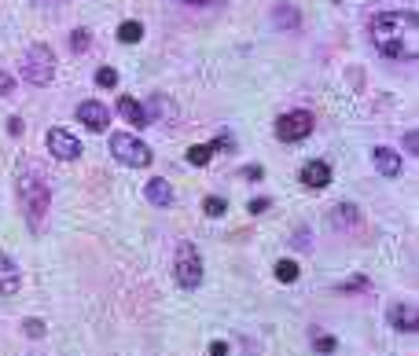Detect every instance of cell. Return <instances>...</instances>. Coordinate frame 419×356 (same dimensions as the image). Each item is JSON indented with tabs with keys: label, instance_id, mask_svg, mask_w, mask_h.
<instances>
[{
	"label": "cell",
	"instance_id": "obj_28",
	"mask_svg": "<svg viewBox=\"0 0 419 356\" xmlns=\"http://www.w3.org/2000/svg\"><path fill=\"white\" fill-rule=\"evenodd\" d=\"M221 147L228 151V147H232V136H217V140H213V144H210V151H221Z\"/></svg>",
	"mask_w": 419,
	"mask_h": 356
},
{
	"label": "cell",
	"instance_id": "obj_1",
	"mask_svg": "<svg viewBox=\"0 0 419 356\" xmlns=\"http://www.w3.org/2000/svg\"><path fill=\"white\" fill-rule=\"evenodd\" d=\"M372 45L379 56L394 63H416L419 59V23L412 12H379L368 23Z\"/></svg>",
	"mask_w": 419,
	"mask_h": 356
},
{
	"label": "cell",
	"instance_id": "obj_12",
	"mask_svg": "<svg viewBox=\"0 0 419 356\" xmlns=\"http://www.w3.org/2000/svg\"><path fill=\"white\" fill-rule=\"evenodd\" d=\"M327 180H331L327 162H309V166L302 169V184L305 188H327Z\"/></svg>",
	"mask_w": 419,
	"mask_h": 356
},
{
	"label": "cell",
	"instance_id": "obj_27",
	"mask_svg": "<svg viewBox=\"0 0 419 356\" xmlns=\"http://www.w3.org/2000/svg\"><path fill=\"white\" fill-rule=\"evenodd\" d=\"M316 353H335V338H327V334L316 338Z\"/></svg>",
	"mask_w": 419,
	"mask_h": 356
},
{
	"label": "cell",
	"instance_id": "obj_14",
	"mask_svg": "<svg viewBox=\"0 0 419 356\" xmlns=\"http://www.w3.org/2000/svg\"><path fill=\"white\" fill-rule=\"evenodd\" d=\"M19 290V268H15V261L12 257H4L0 254V294H15Z\"/></svg>",
	"mask_w": 419,
	"mask_h": 356
},
{
	"label": "cell",
	"instance_id": "obj_10",
	"mask_svg": "<svg viewBox=\"0 0 419 356\" xmlns=\"http://www.w3.org/2000/svg\"><path fill=\"white\" fill-rule=\"evenodd\" d=\"M390 323L397 331H405V334H412L419 327V316H416V305L412 301H397V305L390 309Z\"/></svg>",
	"mask_w": 419,
	"mask_h": 356
},
{
	"label": "cell",
	"instance_id": "obj_6",
	"mask_svg": "<svg viewBox=\"0 0 419 356\" xmlns=\"http://www.w3.org/2000/svg\"><path fill=\"white\" fill-rule=\"evenodd\" d=\"M276 133H279V140H287V144H298V140H305L309 133H313V114H309V111L283 114L276 122Z\"/></svg>",
	"mask_w": 419,
	"mask_h": 356
},
{
	"label": "cell",
	"instance_id": "obj_32",
	"mask_svg": "<svg viewBox=\"0 0 419 356\" xmlns=\"http://www.w3.org/2000/svg\"><path fill=\"white\" fill-rule=\"evenodd\" d=\"M243 177H246V180H257V177H261V166H246Z\"/></svg>",
	"mask_w": 419,
	"mask_h": 356
},
{
	"label": "cell",
	"instance_id": "obj_9",
	"mask_svg": "<svg viewBox=\"0 0 419 356\" xmlns=\"http://www.w3.org/2000/svg\"><path fill=\"white\" fill-rule=\"evenodd\" d=\"M144 114H147V125H151V122L173 125L177 122V107H173V100H166V96H151L147 107H144Z\"/></svg>",
	"mask_w": 419,
	"mask_h": 356
},
{
	"label": "cell",
	"instance_id": "obj_23",
	"mask_svg": "<svg viewBox=\"0 0 419 356\" xmlns=\"http://www.w3.org/2000/svg\"><path fill=\"white\" fill-rule=\"evenodd\" d=\"M96 85H100V89H114V85H118V70L100 67V70H96Z\"/></svg>",
	"mask_w": 419,
	"mask_h": 356
},
{
	"label": "cell",
	"instance_id": "obj_16",
	"mask_svg": "<svg viewBox=\"0 0 419 356\" xmlns=\"http://www.w3.org/2000/svg\"><path fill=\"white\" fill-rule=\"evenodd\" d=\"M357 221H361V210L350 206V202H342V206H335V213H331V224H335V228H353Z\"/></svg>",
	"mask_w": 419,
	"mask_h": 356
},
{
	"label": "cell",
	"instance_id": "obj_34",
	"mask_svg": "<svg viewBox=\"0 0 419 356\" xmlns=\"http://www.w3.org/2000/svg\"><path fill=\"white\" fill-rule=\"evenodd\" d=\"M364 287H368V283H364V279H353V283H346L342 290H364Z\"/></svg>",
	"mask_w": 419,
	"mask_h": 356
},
{
	"label": "cell",
	"instance_id": "obj_20",
	"mask_svg": "<svg viewBox=\"0 0 419 356\" xmlns=\"http://www.w3.org/2000/svg\"><path fill=\"white\" fill-rule=\"evenodd\" d=\"M210 158H213V151H210V144H195V147L188 151V162H191V166H206Z\"/></svg>",
	"mask_w": 419,
	"mask_h": 356
},
{
	"label": "cell",
	"instance_id": "obj_18",
	"mask_svg": "<svg viewBox=\"0 0 419 356\" xmlns=\"http://www.w3.org/2000/svg\"><path fill=\"white\" fill-rule=\"evenodd\" d=\"M140 37H144V26L140 23H122L118 26V41H122V45H136Z\"/></svg>",
	"mask_w": 419,
	"mask_h": 356
},
{
	"label": "cell",
	"instance_id": "obj_15",
	"mask_svg": "<svg viewBox=\"0 0 419 356\" xmlns=\"http://www.w3.org/2000/svg\"><path fill=\"white\" fill-rule=\"evenodd\" d=\"M118 114L125 118V122H133V129H144L147 125V114H144V107H140L133 96H122L118 100Z\"/></svg>",
	"mask_w": 419,
	"mask_h": 356
},
{
	"label": "cell",
	"instance_id": "obj_33",
	"mask_svg": "<svg viewBox=\"0 0 419 356\" xmlns=\"http://www.w3.org/2000/svg\"><path fill=\"white\" fill-rule=\"evenodd\" d=\"M405 151H408V155H416V133L405 136Z\"/></svg>",
	"mask_w": 419,
	"mask_h": 356
},
{
	"label": "cell",
	"instance_id": "obj_19",
	"mask_svg": "<svg viewBox=\"0 0 419 356\" xmlns=\"http://www.w3.org/2000/svg\"><path fill=\"white\" fill-rule=\"evenodd\" d=\"M92 48V34L89 30H74L70 34V52H89Z\"/></svg>",
	"mask_w": 419,
	"mask_h": 356
},
{
	"label": "cell",
	"instance_id": "obj_5",
	"mask_svg": "<svg viewBox=\"0 0 419 356\" xmlns=\"http://www.w3.org/2000/svg\"><path fill=\"white\" fill-rule=\"evenodd\" d=\"M173 279H177V287H184V290H195V287L202 283V254H199L191 243H180V246H177Z\"/></svg>",
	"mask_w": 419,
	"mask_h": 356
},
{
	"label": "cell",
	"instance_id": "obj_26",
	"mask_svg": "<svg viewBox=\"0 0 419 356\" xmlns=\"http://www.w3.org/2000/svg\"><path fill=\"white\" fill-rule=\"evenodd\" d=\"M184 8H213V4H224V0H177Z\"/></svg>",
	"mask_w": 419,
	"mask_h": 356
},
{
	"label": "cell",
	"instance_id": "obj_35",
	"mask_svg": "<svg viewBox=\"0 0 419 356\" xmlns=\"http://www.w3.org/2000/svg\"><path fill=\"white\" fill-rule=\"evenodd\" d=\"M41 4H56V0H41Z\"/></svg>",
	"mask_w": 419,
	"mask_h": 356
},
{
	"label": "cell",
	"instance_id": "obj_11",
	"mask_svg": "<svg viewBox=\"0 0 419 356\" xmlns=\"http://www.w3.org/2000/svg\"><path fill=\"white\" fill-rule=\"evenodd\" d=\"M372 158H375V169H379L383 177H397V173H401V155H397L394 147H375Z\"/></svg>",
	"mask_w": 419,
	"mask_h": 356
},
{
	"label": "cell",
	"instance_id": "obj_4",
	"mask_svg": "<svg viewBox=\"0 0 419 356\" xmlns=\"http://www.w3.org/2000/svg\"><path fill=\"white\" fill-rule=\"evenodd\" d=\"M111 155L122 162V166H133V169H147L151 166V147L144 140H136L133 133H114L111 136Z\"/></svg>",
	"mask_w": 419,
	"mask_h": 356
},
{
	"label": "cell",
	"instance_id": "obj_24",
	"mask_svg": "<svg viewBox=\"0 0 419 356\" xmlns=\"http://www.w3.org/2000/svg\"><path fill=\"white\" fill-rule=\"evenodd\" d=\"M23 331H26V338H41V334H45V320H34V316H30V320L23 323Z\"/></svg>",
	"mask_w": 419,
	"mask_h": 356
},
{
	"label": "cell",
	"instance_id": "obj_22",
	"mask_svg": "<svg viewBox=\"0 0 419 356\" xmlns=\"http://www.w3.org/2000/svg\"><path fill=\"white\" fill-rule=\"evenodd\" d=\"M202 210H206V217H224V199H217V195H206L202 199Z\"/></svg>",
	"mask_w": 419,
	"mask_h": 356
},
{
	"label": "cell",
	"instance_id": "obj_17",
	"mask_svg": "<svg viewBox=\"0 0 419 356\" xmlns=\"http://www.w3.org/2000/svg\"><path fill=\"white\" fill-rule=\"evenodd\" d=\"M272 19L279 23V30H298V23H302V15H298L294 4H279L272 12Z\"/></svg>",
	"mask_w": 419,
	"mask_h": 356
},
{
	"label": "cell",
	"instance_id": "obj_13",
	"mask_svg": "<svg viewBox=\"0 0 419 356\" xmlns=\"http://www.w3.org/2000/svg\"><path fill=\"white\" fill-rule=\"evenodd\" d=\"M144 195H147V202L151 206H173V188L166 184V180H147V188H144Z\"/></svg>",
	"mask_w": 419,
	"mask_h": 356
},
{
	"label": "cell",
	"instance_id": "obj_2",
	"mask_svg": "<svg viewBox=\"0 0 419 356\" xmlns=\"http://www.w3.org/2000/svg\"><path fill=\"white\" fill-rule=\"evenodd\" d=\"M19 202H23V213H26L30 232L45 228V217H48V206H52L48 180L37 177V173H23V177H19Z\"/></svg>",
	"mask_w": 419,
	"mask_h": 356
},
{
	"label": "cell",
	"instance_id": "obj_7",
	"mask_svg": "<svg viewBox=\"0 0 419 356\" xmlns=\"http://www.w3.org/2000/svg\"><path fill=\"white\" fill-rule=\"evenodd\" d=\"M48 151L59 162H74V158H81V140L74 133H67V129H52L48 133Z\"/></svg>",
	"mask_w": 419,
	"mask_h": 356
},
{
	"label": "cell",
	"instance_id": "obj_3",
	"mask_svg": "<svg viewBox=\"0 0 419 356\" xmlns=\"http://www.w3.org/2000/svg\"><path fill=\"white\" fill-rule=\"evenodd\" d=\"M23 78L30 85H37V89L52 85V78H56V52L48 45H30L23 56Z\"/></svg>",
	"mask_w": 419,
	"mask_h": 356
},
{
	"label": "cell",
	"instance_id": "obj_25",
	"mask_svg": "<svg viewBox=\"0 0 419 356\" xmlns=\"http://www.w3.org/2000/svg\"><path fill=\"white\" fill-rule=\"evenodd\" d=\"M12 89H15V78L0 70V96H12Z\"/></svg>",
	"mask_w": 419,
	"mask_h": 356
},
{
	"label": "cell",
	"instance_id": "obj_29",
	"mask_svg": "<svg viewBox=\"0 0 419 356\" xmlns=\"http://www.w3.org/2000/svg\"><path fill=\"white\" fill-rule=\"evenodd\" d=\"M8 133H12V136L23 133V118H8Z\"/></svg>",
	"mask_w": 419,
	"mask_h": 356
},
{
	"label": "cell",
	"instance_id": "obj_8",
	"mask_svg": "<svg viewBox=\"0 0 419 356\" xmlns=\"http://www.w3.org/2000/svg\"><path fill=\"white\" fill-rule=\"evenodd\" d=\"M78 122L89 129V133H103V129L111 125V111H107L100 100H85L78 107Z\"/></svg>",
	"mask_w": 419,
	"mask_h": 356
},
{
	"label": "cell",
	"instance_id": "obj_21",
	"mask_svg": "<svg viewBox=\"0 0 419 356\" xmlns=\"http://www.w3.org/2000/svg\"><path fill=\"white\" fill-rule=\"evenodd\" d=\"M276 279H279V283H294V279H298V265L294 261H279L276 265Z\"/></svg>",
	"mask_w": 419,
	"mask_h": 356
},
{
	"label": "cell",
	"instance_id": "obj_31",
	"mask_svg": "<svg viewBox=\"0 0 419 356\" xmlns=\"http://www.w3.org/2000/svg\"><path fill=\"white\" fill-rule=\"evenodd\" d=\"M268 210V199H254L250 202V213H265Z\"/></svg>",
	"mask_w": 419,
	"mask_h": 356
},
{
	"label": "cell",
	"instance_id": "obj_30",
	"mask_svg": "<svg viewBox=\"0 0 419 356\" xmlns=\"http://www.w3.org/2000/svg\"><path fill=\"white\" fill-rule=\"evenodd\" d=\"M210 356H228V345H224V342H213V345H210Z\"/></svg>",
	"mask_w": 419,
	"mask_h": 356
}]
</instances>
